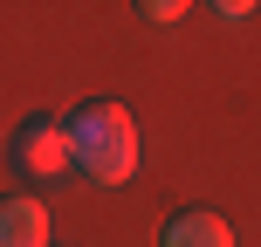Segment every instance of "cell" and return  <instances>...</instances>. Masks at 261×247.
Segmentation results:
<instances>
[{
  "label": "cell",
  "instance_id": "obj_2",
  "mask_svg": "<svg viewBox=\"0 0 261 247\" xmlns=\"http://www.w3.org/2000/svg\"><path fill=\"white\" fill-rule=\"evenodd\" d=\"M7 158L28 172V179H55V172L69 165V138H62V117H28L21 130H14Z\"/></svg>",
  "mask_w": 261,
  "mask_h": 247
},
{
  "label": "cell",
  "instance_id": "obj_4",
  "mask_svg": "<svg viewBox=\"0 0 261 247\" xmlns=\"http://www.w3.org/2000/svg\"><path fill=\"white\" fill-rule=\"evenodd\" d=\"M158 247H234V234H227L220 213H179V220L158 234Z\"/></svg>",
  "mask_w": 261,
  "mask_h": 247
},
{
  "label": "cell",
  "instance_id": "obj_5",
  "mask_svg": "<svg viewBox=\"0 0 261 247\" xmlns=\"http://www.w3.org/2000/svg\"><path fill=\"white\" fill-rule=\"evenodd\" d=\"M179 14H186L179 0H151V7H144V21H179Z\"/></svg>",
  "mask_w": 261,
  "mask_h": 247
},
{
  "label": "cell",
  "instance_id": "obj_3",
  "mask_svg": "<svg viewBox=\"0 0 261 247\" xmlns=\"http://www.w3.org/2000/svg\"><path fill=\"white\" fill-rule=\"evenodd\" d=\"M0 247H48V206L35 193L0 199Z\"/></svg>",
  "mask_w": 261,
  "mask_h": 247
},
{
  "label": "cell",
  "instance_id": "obj_1",
  "mask_svg": "<svg viewBox=\"0 0 261 247\" xmlns=\"http://www.w3.org/2000/svg\"><path fill=\"white\" fill-rule=\"evenodd\" d=\"M62 138H69V158H76L83 179L96 185H117L138 172V124H130L124 103H110V96H96V103H76L62 117Z\"/></svg>",
  "mask_w": 261,
  "mask_h": 247
}]
</instances>
